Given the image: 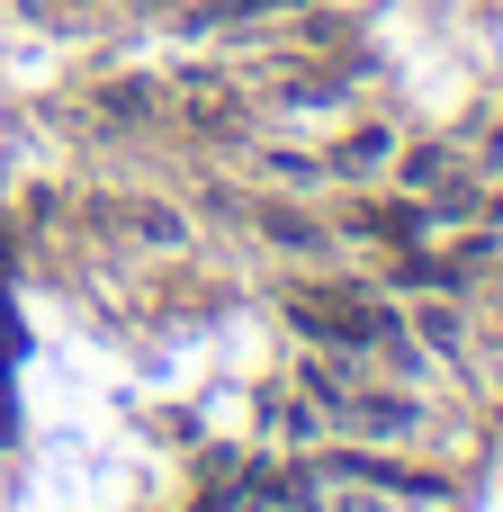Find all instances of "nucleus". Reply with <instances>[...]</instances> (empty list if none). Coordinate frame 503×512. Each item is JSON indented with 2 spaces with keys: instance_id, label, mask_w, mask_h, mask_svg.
Here are the masks:
<instances>
[{
  "instance_id": "nucleus-1",
  "label": "nucleus",
  "mask_w": 503,
  "mask_h": 512,
  "mask_svg": "<svg viewBox=\"0 0 503 512\" xmlns=\"http://www.w3.org/2000/svg\"><path fill=\"white\" fill-rule=\"evenodd\" d=\"M72 225L90 243H135L144 261H180L198 243V216L180 198H162V189H81L72 198Z\"/></svg>"
},
{
  "instance_id": "nucleus-2",
  "label": "nucleus",
  "mask_w": 503,
  "mask_h": 512,
  "mask_svg": "<svg viewBox=\"0 0 503 512\" xmlns=\"http://www.w3.org/2000/svg\"><path fill=\"white\" fill-rule=\"evenodd\" d=\"M234 225H243L270 261H297V270H333V261H342V234H333L324 207H306V189H252Z\"/></svg>"
},
{
  "instance_id": "nucleus-3",
  "label": "nucleus",
  "mask_w": 503,
  "mask_h": 512,
  "mask_svg": "<svg viewBox=\"0 0 503 512\" xmlns=\"http://www.w3.org/2000/svg\"><path fill=\"white\" fill-rule=\"evenodd\" d=\"M396 153H405L396 117H342L333 144H324V189H369V180L396 171Z\"/></svg>"
},
{
  "instance_id": "nucleus-4",
  "label": "nucleus",
  "mask_w": 503,
  "mask_h": 512,
  "mask_svg": "<svg viewBox=\"0 0 503 512\" xmlns=\"http://www.w3.org/2000/svg\"><path fill=\"white\" fill-rule=\"evenodd\" d=\"M333 432L378 441V450H414V441L432 432V405H423L414 387H378V378H360V396L342 405V423H333Z\"/></svg>"
},
{
  "instance_id": "nucleus-5",
  "label": "nucleus",
  "mask_w": 503,
  "mask_h": 512,
  "mask_svg": "<svg viewBox=\"0 0 503 512\" xmlns=\"http://www.w3.org/2000/svg\"><path fill=\"white\" fill-rule=\"evenodd\" d=\"M324 441H333L324 405H315L297 378H270V387H261V450H297V459H306V450H324Z\"/></svg>"
},
{
  "instance_id": "nucleus-6",
  "label": "nucleus",
  "mask_w": 503,
  "mask_h": 512,
  "mask_svg": "<svg viewBox=\"0 0 503 512\" xmlns=\"http://www.w3.org/2000/svg\"><path fill=\"white\" fill-rule=\"evenodd\" d=\"M162 108H171V90H162L153 72H117V81H99V90H90V117H99L108 135H153V126H162Z\"/></svg>"
},
{
  "instance_id": "nucleus-7",
  "label": "nucleus",
  "mask_w": 503,
  "mask_h": 512,
  "mask_svg": "<svg viewBox=\"0 0 503 512\" xmlns=\"http://www.w3.org/2000/svg\"><path fill=\"white\" fill-rule=\"evenodd\" d=\"M405 333L432 351V360H468V315H459V288H432V297H405Z\"/></svg>"
},
{
  "instance_id": "nucleus-8",
  "label": "nucleus",
  "mask_w": 503,
  "mask_h": 512,
  "mask_svg": "<svg viewBox=\"0 0 503 512\" xmlns=\"http://www.w3.org/2000/svg\"><path fill=\"white\" fill-rule=\"evenodd\" d=\"M252 162L288 189H324V153H288V144H252Z\"/></svg>"
},
{
  "instance_id": "nucleus-9",
  "label": "nucleus",
  "mask_w": 503,
  "mask_h": 512,
  "mask_svg": "<svg viewBox=\"0 0 503 512\" xmlns=\"http://www.w3.org/2000/svg\"><path fill=\"white\" fill-rule=\"evenodd\" d=\"M126 9H144V18H180L189 0H126Z\"/></svg>"
}]
</instances>
